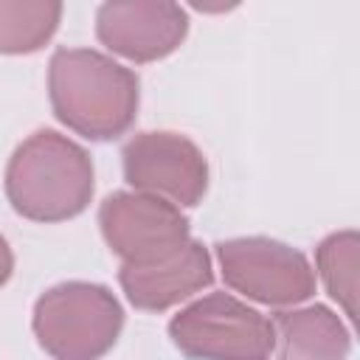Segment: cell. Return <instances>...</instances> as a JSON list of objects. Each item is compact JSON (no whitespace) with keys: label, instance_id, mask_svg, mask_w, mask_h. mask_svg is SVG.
Here are the masks:
<instances>
[{"label":"cell","instance_id":"6da1fadb","mask_svg":"<svg viewBox=\"0 0 360 360\" xmlns=\"http://www.w3.org/2000/svg\"><path fill=\"white\" fill-rule=\"evenodd\" d=\"M138 76L93 48H59L48 65L53 115L87 141H115L138 115Z\"/></svg>","mask_w":360,"mask_h":360},{"label":"cell","instance_id":"7a4b0ae2","mask_svg":"<svg viewBox=\"0 0 360 360\" xmlns=\"http://www.w3.org/2000/svg\"><path fill=\"white\" fill-rule=\"evenodd\" d=\"M93 191L96 174L87 149L56 129H37L8 158L6 197L25 219H73L90 205Z\"/></svg>","mask_w":360,"mask_h":360},{"label":"cell","instance_id":"3957f363","mask_svg":"<svg viewBox=\"0 0 360 360\" xmlns=\"http://www.w3.org/2000/svg\"><path fill=\"white\" fill-rule=\"evenodd\" d=\"M31 326L51 357L93 360L115 346L124 309L104 284L62 281L37 298Z\"/></svg>","mask_w":360,"mask_h":360},{"label":"cell","instance_id":"277c9868","mask_svg":"<svg viewBox=\"0 0 360 360\" xmlns=\"http://www.w3.org/2000/svg\"><path fill=\"white\" fill-rule=\"evenodd\" d=\"M169 338L186 357L248 360L276 352L273 321L231 292H211L169 321Z\"/></svg>","mask_w":360,"mask_h":360},{"label":"cell","instance_id":"5b68a950","mask_svg":"<svg viewBox=\"0 0 360 360\" xmlns=\"http://www.w3.org/2000/svg\"><path fill=\"white\" fill-rule=\"evenodd\" d=\"M225 284L264 307H295L315 292V270L307 256L270 236H236L217 242Z\"/></svg>","mask_w":360,"mask_h":360},{"label":"cell","instance_id":"8992f818","mask_svg":"<svg viewBox=\"0 0 360 360\" xmlns=\"http://www.w3.org/2000/svg\"><path fill=\"white\" fill-rule=\"evenodd\" d=\"M98 228L121 264H155L191 239L180 205L135 188L104 197L98 205Z\"/></svg>","mask_w":360,"mask_h":360},{"label":"cell","instance_id":"52a82bcc","mask_svg":"<svg viewBox=\"0 0 360 360\" xmlns=\"http://www.w3.org/2000/svg\"><path fill=\"white\" fill-rule=\"evenodd\" d=\"M124 180L135 191L158 194L174 205H197L208 191V160L180 132H138L121 149Z\"/></svg>","mask_w":360,"mask_h":360},{"label":"cell","instance_id":"ba28073f","mask_svg":"<svg viewBox=\"0 0 360 360\" xmlns=\"http://www.w3.org/2000/svg\"><path fill=\"white\" fill-rule=\"evenodd\" d=\"M188 34V14L177 0H104L96 37L112 53L146 65L174 53Z\"/></svg>","mask_w":360,"mask_h":360},{"label":"cell","instance_id":"9c48e42d","mask_svg":"<svg viewBox=\"0 0 360 360\" xmlns=\"http://www.w3.org/2000/svg\"><path fill=\"white\" fill-rule=\"evenodd\" d=\"M214 281L211 253L202 242L188 239L177 253L155 264H121L118 284L129 304L143 312H163L202 292Z\"/></svg>","mask_w":360,"mask_h":360},{"label":"cell","instance_id":"30bf717a","mask_svg":"<svg viewBox=\"0 0 360 360\" xmlns=\"http://www.w3.org/2000/svg\"><path fill=\"white\" fill-rule=\"evenodd\" d=\"M276 352L292 360H340L352 349V335L343 321L323 304L301 309H278L273 318Z\"/></svg>","mask_w":360,"mask_h":360},{"label":"cell","instance_id":"8fae6325","mask_svg":"<svg viewBox=\"0 0 360 360\" xmlns=\"http://www.w3.org/2000/svg\"><path fill=\"white\" fill-rule=\"evenodd\" d=\"M62 20V0H0V53L22 56L51 42Z\"/></svg>","mask_w":360,"mask_h":360},{"label":"cell","instance_id":"7c38bea8","mask_svg":"<svg viewBox=\"0 0 360 360\" xmlns=\"http://www.w3.org/2000/svg\"><path fill=\"white\" fill-rule=\"evenodd\" d=\"M315 267L326 287V292L343 307L349 321H357V298H360V236L357 231H338L318 242L315 248Z\"/></svg>","mask_w":360,"mask_h":360},{"label":"cell","instance_id":"4fadbf2b","mask_svg":"<svg viewBox=\"0 0 360 360\" xmlns=\"http://www.w3.org/2000/svg\"><path fill=\"white\" fill-rule=\"evenodd\" d=\"M191 8H197L200 14H228L233 11L242 0H186Z\"/></svg>","mask_w":360,"mask_h":360},{"label":"cell","instance_id":"5bb4252c","mask_svg":"<svg viewBox=\"0 0 360 360\" xmlns=\"http://www.w3.org/2000/svg\"><path fill=\"white\" fill-rule=\"evenodd\" d=\"M11 273H14V253L6 242V236H0V287L11 278Z\"/></svg>","mask_w":360,"mask_h":360}]
</instances>
